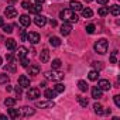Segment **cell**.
Instances as JSON below:
<instances>
[{
	"label": "cell",
	"mask_w": 120,
	"mask_h": 120,
	"mask_svg": "<svg viewBox=\"0 0 120 120\" xmlns=\"http://www.w3.org/2000/svg\"><path fill=\"white\" fill-rule=\"evenodd\" d=\"M92 65H93V68H95V71H99V69H102V68H103V65H102V62H93Z\"/></svg>",
	"instance_id": "obj_40"
},
{
	"label": "cell",
	"mask_w": 120,
	"mask_h": 120,
	"mask_svg": "<svg viewBox=\"0 0 120 120\" xmlns=\"http://www.w3.org/2000/svg\"><path fill=\"white\" fill-rule=\"evenodd\" d=\"M19 85L21 88H30V78L26 75H20L19 76Z\"/></svg>",
	"instance_id": "obj_9"
},
{
	"label": "cell",
	"mask_w": 120,
	"mask_h": 120,
	"mask_svg": "<svg viewBox=\"0 0 120 120\" xmlns=\"http://www.w3.org/2000/svg\"><path fill=\"white\" fill-rule=\"evenodd\" d=\"M49 24H51L52 27H56V21H55V20H52V19L49 20Z\"/></svg>",
	"instance_id": "obj_46"
},
{
	"label": "cell",
	"mask_w": 120,
	"mask_h": 120,
	"mask_svg": "<svg viewBox=\"0 0 120 120\" xmlns=\"http://www.w3.org/2000/svg\"><path fill=\"white\" fill-rule=\"evenodd\" d=\"M34 23H35L38 27H44V26L47 24V17L37 14V16H35V19H34Z\"/></svg>",
	"instance_id": "obj_11"
},
{
	"label": "cell",
	"mask_w": 120,
	"mask_h": 120,
	"mask_svg": "<svg viewBox=\"0 0 120 120\" xmlns=\"http://www.w3.org/2000/svg\"><path fill=\"white\" fill-rule=\"evenodd\" d=\"M9 116H10L11 119H17V117L21 116V114H20V112H19L17 109H9Z\"/></svg>",
	"instance_id": "obj_29"
},
{
	"label": "cell",
	"mask_w": 120,
	"mask_h": 120,
	"mask_svg": "<svg viewBox=\"0 0 120 120\" xmlns=\"http://www.w3.org/2000/svg\"><path fill=\"white\" fill-rule=\"evenodd\" d=\"M48 59H49V51L47 48H44L41 51V54H40V61L45 64V62H48Z\"/></svg>",
	"instance_id": "obj_15"
},
{
	"label": "cell",
	"mask_w": 120,
	"mask_h": 120,
	"mask_svg": "<svg viewBox=\"0 0 120 120\" xmlns=\"http://www.w3.org/2000/svg\"><path fill=\"white\" fill-rule=\"evenodd\" d=\"M0 65H2V56H0Z\"/></svg>",
	"instance_id": "obj_53"
},
{
	"label": "cell",
	"mask_w": 120,
	"mask_h": 120,
	"mask_svg": "<svg viewBox=\"0 0 120 120\" xmlns=\"http://www.w3.org/2000/svg\"><path fill=\"white\" fill-rule=\"evenodd\" d=\"M3 26H4V20L0 17V27H3Z\"/></svg>",
	"instance_id": "obj_49"
},
{
	"label": "cell",
	"mask_w": 120,
	"mask_h": 120,
	"mask_svg": "<svg viewBox=\"0 0 120 120\" xmlns=\"http://www.w3.org/2000/svg\"><path fill=\"white\" fill-rule=\"evenodd\" d=\"M49 44L52 47H59L61 45V40H59L58 37H49Z\"/></svg>",
	"instance_id": "obj_24"
},
{
	"label": "cell",
	"mask_w": 120,
	"mask_h": 120,
	"mask_svg": "<svg viewBox=\"0 0 120 120\" xmlns=\"http://www.w3.org/2000/svg\"><path fill=\"white\" fill-rule=\"evenodd\" d=\"M85 30H86V33H88V34H93V33H95V30H96V27H95L93 24H88Z\"/></svg>",
	"instance_id": "obj_35"
},
{
	"label": "cell",
	"mask_w": 120,
	"mask_h": 120,
	"mask_svg": "<svg viewBox=\"0 0 120 120\" xmlns=\"http://www.w3.org/2000/svg\"><path fill=\"white\" fill-rule=\"evenodd\" d=\"M78 88H79L81 92H86V90L89 89V86H88V83H86L85 81H79V82H78Z\"/></svg>",
	"instance_id": "obj_25"
},
{
	"label": "cell",
	"mask_w": 120,
	"mask_h": 120,
	"mask_svg": "<svg viewBox=\"0 0 120 120\" xmlns=\"http://www.w3.org/2000/svg\"><path fill=\"white\" fill-rule=\"evenodd\" d=\"M30 6H31V3H30V2H27V0H24V2L21 3V7H23V9H26V10H28V9H30Z\"/></svg>",
	"instance_id": "obj_41"
},
{
	"label": "cell",
	"mask_w": 120,
	"mask_h": 120,
	"mask_svg": "<svg viewBox=\"0 0 120 120\" xmlns=\"http://www.w3.org/2000/svg\"><path fill=\"white\" fill-rule=\"evenodd\" d=\"M34 113H35V110H34L33 107H30V106H23L21 110H20V114L24 116V117H30V116H33Z\"/></svg>",
	"instance_id": "obj_7"
},
{
	"label": "cell",
	"mask_w": 120,
	"mask_h": 120,
	"mask_svg": "<svg viewBox=\"0 0 120 120\" xmlns=\"http://www.w3.org/2000/svg\"><path fill=\"white\" fill-rule=\"evenodd\" d=\"M28 10H30V13H33V14H38V13L42 10V7H41V4H40V3H37V4H34V6L31 4Z\"/></svg>",
	"instance_id": "obj_20"
},
{
	"label": "cell",
	"mask_w": 120,
	"mask_h": 120,
	"mask_svg": "<svg viewBox=\"0 0 120 120\" xmlns=\"http://www.w3.org/2000/svg\"><path fill=\"white\" fill-rule=\"evenodd\" d=\"M45 2V0H35V3H40V4H42Z\"/></svg>",
	"instance_id": "obj_50"
},
{
	"label": "cell",
	"mask_w": 120,
	"mask_h": 120,
	"mask_svg": "<svg viewBox=\"0 0 120 120\" xmlns=\"http://www.w3.org/2000/svg\"><path fill=\"white\" fill-rule=\"evenodd\" d=\"M96 2H98L99 4H106V3L109 2V0H96Z\"/></svg>",
	"instance_id": "obj_45"
},
{
	"label": "cell",
	"mask_w": 120,
	"mask_h": 120,
	"mask_svg": "<svg viewBox=\"0 0 120 120\" xmlns=\"http://www.w3.org/2000/svg\"><path fill=\"white\" fill-rule=\"evenodd\" d=\"M88 78H89L90 81H98V78H99V72H98V71H90L89 75H88Z\"/></svg>",
	"instance_id": "obj_31"
},
{
	"label": "cell",
	"mask_w": 120,
	"mask_h": 120,
	"mask_svg": "<svg viewBox=\"0 0 120 120\" xmlns=\"http://www.w3.org/2000/svg\"><path fill=\"white\" fill-rule=\"evenodd\" d=\"M4 14H6V17H7V19H14V17L17 16V10H16L14 7H11V6H10V7H7V9L4 10Z\"/></svg>",
	"instance_id": "obj_14"
},
{
	"label": "cell",
	"mask_w": 120,
	"mask_h": 120,
	"mask_svg": "<svg viewBox=\"0 0 120 120\" xmlns=\"http://www.w3.org/2000/svg\"><path fill=\"white\" fill-rule=\"evenodd\" d=\"M98 86H99L102 90H109V89L112 88V83H110L107 79H100L99 83H98Z\"/></svg>",
	"instance_id": "obj_12"
},
{
	"label": "cell",
	"mask_w": 120,
	"mask_h": 120,
	"mask_svg": "<svg viewBox=\"0 0 120 120\" xmlns=\"http://www.w3.org/2000/svg\"><path fill=\"white\" fill-rule=\"evenodd\" d=\"M76 100H78V103H79L82 107H86V106H88V103H89V102H88V99H86V98H83V96H76Z\"/></svg>",
	"instance_id": "obj_26"
},
{
	"label": "cell",
	"mask_w": 120,
	"mask_h": 120,
	"mask_svg": "<svg viewBox=\"0 0 120 120\" xmlns=\"http://www.w3.org/2000/svg\"><path fill=\"white\" fill-rule=\"evenodd\" d=\"M35 106H37V107H40V109L52 107V106H54V102H52V99H47V100H38V102L35 103Z\"/></svg>",
	"instance_id": "obj_5"
},
{
	"label": "cell",
	"mask_w": 120,
	"mask_h": 120,
	"mask_svg": "<svg viewBox=\"0 0 120 120\" xmlns=\"http://www.w3.org/2000/svg\"><path fill=\"white\" fill-rule=\"evenodd\" d=\"M103 113H106V114H110V113H112V109L109 107V109H106V110H103Z\"/></svg>",
	"instance_id": "obj_48"
},
{
	"label": "cell",
	"mask_w": 120,
	"mask_h": 120,
	"mask_svg": "<svg viewBox=\"0 0 120 120\" xmlns=\"http://www.w3.org/2000/svg\"><path fill=\"white\" fill-rule=\"evenodd\" d=\"M44 96H45L47 99H54V98L56 96V92L52 90V89H47V90L44 92Z\"/></svg>",
	"instance_id": "obj_23"
},
{
	"label": "cell",
	"mask_w": 120,
	"mask_h": 120,
	"mask_svg": "<svg viewBox=\"0 0 120 120\" xmlns=\"http://www.w3.org/2000/svg\"><path fill=\"white\" fill-rule=\"evenodd\" d=\"M45 78L49 79V81H62V79H64V74L59 72V71L52 69V71L45 72Z\"/></svg>",
	"instance_id": "obj_3"
},
{
	"label": "cell",
	"mask_w": 120,
	"mask_h": 120,
	"mask_svg": "<svg viewBox=\"0 0 120 120\" xmlns=\"http://www.w3.org/2000/svg\"><path fill=\"white\" fill-rule=\"evenodd\" d=\"M107 47H109V42L105 38H100V40H98L95 42V51L98 54H100V55H103V54L107 52Z\"/></svg>",
	"instance_id": "obj_2"
},
{
	"label": "cell",
	"mask_w": 120,
	"mask_h": 120,
	"mask_svg": "<svg viewBox=\"0 0 120 120\" xmlns=\"http://www.w3.org/2000/svg\"><path fill=\"white\" fill-rule=\"evenodd\" d=\"M54 90H55L56 93H62V92L65 90V86H64L62 83H56V85L54 86Z\"/></svg>",
	"instance_id": "obj_33"
},
{
	"label": "cell",
	"mask_w": 120,
	"mask_h": 120,
	"mask_svg": "<svg viewBox=\"0 0 120 120\" xmlns=\"http://www.w3.org/2000/svg\"><path fill=\"white\" fill-rule=\"evenodd\" d=\"M85 2H86V3H90V2H92V0H85Z\"/></svg>",
	"instance_id": "obj_52"
},
{
	"label": "cell",
	"mask_w": 120,
	"mask_h": 120,
	"mask_svg": "<svg viewBox=\"0 0 120 120\" xmlns=\"http://www.w3.org/2000/svg\"><path fill=\"white\" fill-rule=\"evenodd\" d=\"M9 75H6V74H2L0 75V83H7L9 82Z\"/></svg>",
	"instance_id": "obj_36"
},
{
	"label": "cell",
	"mask_w": 120,
	"mask_h": 120,
	"mask_svg": "<svg viewBox=\"0 0 120 120\" xmlns=\"http://www.w3.org/2000/svg\"><path fill=\"white\" fill-rule=\"evenodd\" d=\"M0 119H7V116L6 114H0Z\"/></svg>",
	"instance_id": "obj_51"
},
{
	"label": "cell",
	"mask_w": 120,
	"mask_h": 120,
	"mask_svg": "<svg viewBox=\"0 0 120 120\" xmlns=\"http://www.w3.org/2000/svg\"><path fill=\"white\" fill-rule=\"evenodd\" d=\"M59 17L62 19V21H67V23H76L79 19H78V16H76V13L74 11V10H71V9H65V10H62L61 13H59Z\"/></svg>",
	"instance_id": "obj_1"
},
{
	"label": "cell",
	"mask_w": 120,
	"mask_h": 120,
	"mask_svg": "<svg viewBox=\"0 0 120 120\" xmlns=\"http://www.w3.org/2000/svg\"><path fill=\"white\" fill-rule=\"evenodd\" d=\"M116 56H117V51H113L112 55H110V62H112V64H116V62H117Z\"/></svg>",
	"instance_id": "obj_39"
},
{
	"label": "cell",
	"mask_w": 120,
	"mask_h": 120,
	"mask_svg": "<svg viewBox=\"0 0 120 120\" xmlns=\"http://www.w3.org/2000/svg\"><path fill=\"white\" fill-rule=\"evenodd\" d=\"M20 24L23 26V27H28L30 26V23H31V20H30V16H27V14H23V16H20Z\"/></svg>",
	"instance_id": "obj_16"
},
{
	"label": "cell",
	"mask_w": 120,
	"mask_h": 120,
	"mask_svg": "<svg viewBox=\"0 0 120 120\" xmlns=\"http://www.w3.org/2000/svg\"><path fill=\"white\" fill-rule=\"evenodd\" d=\"M61 65H62V62H61V59H54V61H52V64H51V68L52 69H59V68H61Z\"/></svg>",
	"instance_id": "obj_30"
},
{
	"label": "cell",
	"mask_w": 120,
	"mask_h": 120,
	"mask_svg": "<svg viewBox=\"0 0 120 120\" xmlns=\"http://www.w3.org/2000/svg\"><path fill=\"white\" fill-rule=\"evenodd\" d=\"M110 13L113 14V16H119L120 14V7L117 6V4H113V6H110Z\"/></svg>",
	"instance_id": "obj_27"
},
{
	"label": "cell",
	"mask_w": 120,
	"mask_h": 120,
	"mask_svg": "<svg viewBox=\"0 0 120 120\" xmlns=\"http://www.w3.org/2000/svg\"><path fill=\"white\" fill-rule=\"evenodd\" d=\"M6 47H7V49H9V51H14V49L17 48L16 40H13V38H9V40L6 41Z\"/></svg>",
	"instance_id": "obj_18"
},
{
	"label": "cell",
	"mask_w": 120,
	"mask_h": 120,
	"mask_svg": "<svg viewBox=\"0 0 120 120\" xmlns=\"http://www.w3.org/2000/svg\"><path fill=\"white\" fill-rule=\"evenodd\" d=\"M69 7H71V10H74V11H81L83 7H82V3L81 2H78V0H71L69 2Z\"/></svg>",
	"instance_id": "obj_10"
},
{
	"label": "cell",
	"mask_w": 120,
	"mask_h": 120,
	"mask_svg": "<svg viewBox=\"0 0 120 120\" xmlns=\"http://www.w3.org/2000/svg\"><path fill=\"white\" fill-rule=\"evenodd\" d=\"M4 105H6L7 107H13V106L16 105V99H14V98H7V99L4 100Z\"/></svg>",
	"instance_id": "obj_32"
},
{
	"label": "cell",
	"mask_w": 120,
	"mask_h": 120,
	"mask_svg": "<svg viewBox=\"0 0 120 120\" xmlns=\"http://www.w3.org/2000/svg\"><path fill=\"white\" fill-rule=\"evenodd\" d=\"M93 110H95V113H96L98 116H102V114H103V106H102L100 103H95V105H93Z\"/></svg>",
	"instance_id": "obj_21"
},
{
	"label": "cell",
	"mask_w": 120,
	"mask_h": 120,
	"mask_svg": "<svg viewBox=\"0 0 120 120\" xmlns=\"http://www.w3.org/2000/svg\"><path fill=\"white\" fill-rule=\"evenodd\" d=\"M102 96H103V90L99 86H93L92 88V98L93 99H100Z\"/></svg>",
	"instance_id": "obj_13"
},
{
	"label": "cell",
	"mask_w": 120,
	"mask_h": 120,
	"mask_svg": "<svg viewBox=\"0 0 120 120\" xmlns=\"http://www.w3.org/2000/svg\"><path fill=\"white\" fill-rule=\"evenodd\" d=\"M20 64H21V67H23V68H27V67H28V64H30V61H28L27 58H21V59H20Z\"/></svg>",
	"instance_id": "obj_37"
},
{
	"label": "cell",
	"mask_w": 120,
	"mask_h": 120,
	"mask_svg": "<svg viewBox=\"0 0 120 120\" xmlns=\"http://www.w3.org/2000/svg\"><path fill=\"white\" fill-rule=\"evenodd\" d=\"M27 69H28V75H38L40 74L38 65H30V67H27Z\"/></svg>",
	"instance_id": "obj_19"
},
{
	"label": "cell",
	"mask_w": 120,
	"mask_h": 120,
	"mask_svg": "<svg viewBox=\"0 0 120 120\" xmlns=\"http://www.w3.org/2000/svg\"><path fill=\"white\" fill-rule=\"evenodd\" d=\"M20 37H21V41H26L27 34H26V31H24V30H20Z\"/></svg>",
	"instance_id": "obj_42"
},
{
	"label": "cell",
	"mask_w": 120,
	"mask_h": 120,
	"mask_svg": "<svg viewBox=\"0 0 120 120\" xmlns=\"http://www.w3.org/2000/svg\"><path fill=\"white\" fill-rule=\"evenodd\" d=\"M81 11H82V16H83L85 19H90V17L93 16V11H92L89 7H86V9H82Z\"/></svg>",
	"instance_id": "obj_22"
},
{
	"label": "cell",
	"mask_w": 120,
	"mask_h": 120,
	"mask_svg": "<svg viewBox=\"0 0 120 120\" xmlns=\"http://www.w3.org/2000/svg\"><path fill=\"white\" fill-rule=\"evenodd\" d=\"M27 98H28L30 100H35L37 98H40V89H37V88H31V89H28V92H27Z\"/></svg>",
	"instance_id": "obj_6"
},
{
	"label": "cell",
	"mask_w": 120,
	"mask_h": 120,
	"mask_svg": "<svg viewBox=\"0 0 120 120\" xmlns=\"http://www.w3.org/2000/svg\"><path fill=\"white\" fill-rule=\"evenodd\" d=\"M3 31L7 33V34H11L13 33V26H10V24L9 26H3Z\"/></svg>",
	"instance_id": "obj_38"
},
{
	"label": "cell",
	"mask_w": 120,
	"mask_h": 120,
	"mask_svg": "<svg viewBox=\"0 0 120 120\" xmlns=\"http://www.w3.org/2000/svg\"><path fill=\"white\" fill-rule=\"evenodd\" d=\"M107 13H109V9H107V7H100V9L98 10V14L102 16V17H105Z\"/></svg>",
	"instance_id": "obj_34"
},
{
	"label": "cell",
	"mask_w": 120,
	"mask_h": 120,
	"mask_svg": "<svg viewBox=\"0 0 120 120\" xmlns=\"http://www.w3.org/2000/svg\"><path fill=\"white\" fill-rule=\"evenodd\" d=\"M113 99H114V103H116V106H117V107H120V96H119V95H116Z\"/></svg>",
	"instance_id": "obj_44"
},
{
	"label": "cell",
	"mask_w": 120,
	"mask_h": 120,
	"mask_svg": "<svg viewBox=\"0 0 120 120\" xmlns=\"http://www.w3.org/2000/svg\"><path fill=\"white\" fill-rule=\"evenodd\" d=\"M27 52H28V49H27L26 47H20V48L17 49L16 55H17L19 59H21V58H26V56H27Z\"/></svg>",
	"instance_id": "obj_17"
},
{
	"label": "cell",
	"mask_w": 120,
	"mask_h": 120,
	"mask_svg": "<svg viewBox=\"0 0 120 120\" xmlns=\"http://www.w3.org/2000/svg\"><path fill=\"white\" fill-rule=\"evenodd\" d=\"M4 69H6L7 72H16V64H14L13 61H10V62L4 67Z\"/></svg>",
	"instance_id": "obj_28"
},
{
	"label": "cell",
	"mask_w": 120,
	"mask_h": 120,
	"mask_svg": "<svg viewBox=\"0 0 120 120\" xmlns=\"http://www.w3.org/2000/svg\"><path fill=\"white\" fill-rule=\"evenodd\" d=\"M27 41H30L31 44H38L40 42V40H41V37H40V34L38 33H34V31H31V33H28L27 34V38H26Z\"/></svg>",
	"instance_id": "obj_4"
},
{
	"label": "cell",
	"mask_w": 120,
	"mask_h": 120,
	"mask_svg": "<svg viewBox=\"0 0 120 120\" xmlns=\"http://www.w3.org/2000/svg\"><path fill=\"white\" fill-rule=\"evenodd\" d=\"M6 58H7V61H9V62H10V61H13V55H11V54H9Z\"/></svg>",
	"instance_id": "obj_47"
},
{
	"label": "cell",
	"mask_w": 120,
	"mask_h": 120,
	"mask_svg": "<svg viewBox=\"0 0 120 120\" xmlns=\"http://www.w3.org/2000/svg\"><path fill=\"white\" fill-rule=\"evenodd\" d=\"M14 90H16V93H17L19 96H20V95L23 93V88H21L20 85H19V86H16V88H14Z\"/></svg>",
	"instance_id": "obj_43"
},
{
	"label": "cell",
	"mask_w": 120,
	"mask_h": 120,
	"mask_svg": "<svg viewBox=\"0 0 120 120\" xmlns=\"http://www.w3.org/2000/svg\"><path fill=\"white\" fill-rule=\"evenodd\" d=\"M71 31H72V26H71V23L64 21V24L61 26V34H62V35H69Z\"/></svg>",
	"instance_id": "obj_8"
}]
</instances>
